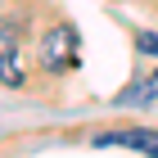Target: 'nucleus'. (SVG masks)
Returning a JSON list of instances; mask_svg holds the SVG:
<instances>
[{"label":"nucleus","instance_id":"1","mask_svg":"<svg viewBox=\"0 0 158 158\" xmlns=\"http://www.w3.org/2000/svg\"><path fill=\"white\" fill-rule=\"evenodd\" d=\"M41 63L54 68V73L77 68V32H73V27H54V32H45V41H41Z\"/></svg>","mask_w":158,"mask_h":158},{"label":"nucleus","instance_id":"2","mask_svg":"<svg viewBox=\"0 0 158 158\" xmlns=\"http://www.w3.org/2000/svg\"><path fill=\"white\" fill-rule=\"evenodd\" d=\"M95 145H127V149H140V154L158 158V131H149V127H135V131H99Z\"/></svg>","mask_w":158,"mask_h":158},{"label":"nucleus","instance_id":"3","mask_svg":"<svg viewBox=\"0 0 158 158\" xmlns=\"http://www.w3.org/2000/svg\"><path fill=\"white\" fill-rule=\"evenodd\" d=\"M0 81L5 86H23V59H18V50L0 54Z\"/></svg>","mask_w":158,"mask_h":158},{"label":"nucleus","instance_id":"4","mask_svg":"<svg viewBox=\"0 0 158 158\" xmlns=\"http://www.w3.org/2000/svg\"><path fill=\"white\" fill-rule=\"evenodd\" d=\"M154 99V86H127L118 95V104H149Z\"/></svg>","mask_w":158,"mask_h":158},{"label":"nucleus","instance_id":"5","mask_svg":"<svg viewBox=\"0 0 158 158\" xmlns=\"http://www.w3.org/2000/svg\"><path fill=\"white\" fill-rule=\"evenodd\" d=\"M140 50L145 54H158V32H140Z\"/></svg>","mask_w":158,"mask_h":158},{"label":"nucleus","instance_id":"6","mask_svg":"<svg viewBox=\"0 0 158 158\" xmlns=\"http://www.w3.org/2000/svg\"><path fill=\"white\" fill-rule=\"evenodd\" d=\"M14 41V23H0V45H9Z\"/></svg>","mask_w":158,"mask_h":158}]
</instances>
